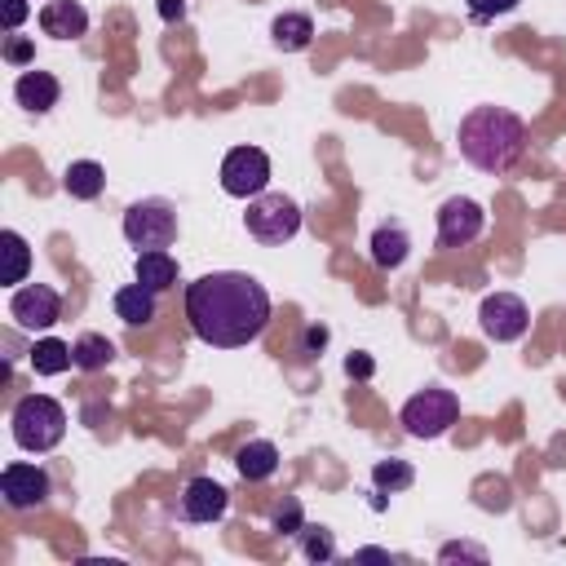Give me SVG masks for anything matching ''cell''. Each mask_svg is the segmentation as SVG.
Returning <instances> with one entry per match:
<instances>
[{
  "label": "cell",
  "mask_w": 566,
  "mask_h": 566,
  "mask_svg": "<svg viewBox=\"0 0 566 566\" xmlns=\"http://www.w3.org/2000/svg\"><path fill=\"white\" fill-rule=\"evenodd\" d=\"M186 318L203 345L239 349L270 323V292L243 270H212L186 287Z\"/></svg>",
  "instance_id": "6da1fadb"
},
{
  "label": "cell",
  "mask_w": 566,
  "mask_h": 566,
  "mask_svg": "<svg viewBox=\"0 0 566 566\" xmlns=\"http://www.w3.org/2000/svg\"><path fill=\"white\" fill-rule=\"evenodd\" d=\"M455 142H460L464 164H473L478 172L504 177L526 150V124H522V115H513L504 106H473L460 119Z\"/></svg>",
  "instance_id": "7a4b0ae2"
},
{
  "label": "cell",
  "mask_w": 566,
  "mask_h": 566,
  "mask_svg": "<svg viewBox=\"0 0 566 566\" xmlns=\"http://www.w3.org/2000/svg\"><path fill=\"white\" fill-rule=\"evenodd\" d=\"M9 429H13V442L22 447V451H53L57 442H62V433H66V411H62V402L57 398H49V394H27V398H18V407H13V416H9Z\"/></svg>",
  "instance_id": "3957f363"
},
{
  "label": "cell",
  "mask_w": 566,
  "mask_h": 566,
  "mask_svg": "<svg viewBox=\"0 0 566 566\" xmlns=\"http://www.w3.org/2000/svg\"><path fill=\"white\" fill-rule=\"evenodd\" d=\"M243 226H248V234H252L256 243L279 248V243H287V239L301 230V203H296L292 195H283V190H265V195L248 199Z\"/></svg>",
  "instance_id": "277c9868"
},
{
  "label": "cell",
  "mask_w": 566,
  "mask_h": 566,
  "mask_svg": "<svg viewBox=\"0 0 566 566\" xmlns=\"http://www.w3.org/2000/svg\"><path fill=\"white\" fill-rule=\"evenodd\" d=\"M124 239L137 252H155L168 248L177 239V212L168 199H137L124 208Z\"/></svg>",
  "instance_id": "5b68a950"
},
{
  "label": "cell",
  "mask_w": 566,
  "mask_h": 566,
  "mask_svg": "<svg viewBox=\"0 0 566 566\" xmlns=\"http://www.w3.org/2000/svg\"><path fill=\"white\" fill-rule=\"evenodd\" d=\"M455 416H460V398H455L451 389H442V385H429V389H420L416 398H407V407H402V429H407L411 438H442V433L455 424Z\"/></svg>",
  "instance_id": "8992f818"
},
{
  "label": "cell",
  "mask_w": 566,
  "mask_h": 566,
  "mask_svg": "<svg viewBox=\"0 0 566 566\" xmlns=\"http://www.w3.org/2000/svg\"><path fill=\"white\" fill-rule=\"evenodd\" d=\"M270 186V155L256 146H234L221 159V190L234 199H256Z\"/></svg>",
  "instance_id": "52a82bcc"
},
{
  "label": "cell",
  "mask_w": 566,
  "mask_h": 566,
  "mask_svg": "<svg viewBox=\"0 0 566 566\" xmlns=\"http://www.w3.org/2000/svg\"><path fill=\"white\" fill-rule=\"evenodd\" d=\"M478 323H482V332H486L495 345H504V340L526 336V327H531V310H526V301L513 296V292H491V296H482Z\"/></svg>",
  "instance_id": "ba28073f"
},
{
  "label": "cell",
  "mask_w": 566,
  "mask_h": 566,
  "mask_svg": "<svg viewBox=\"0 0 566 566\" xmlns=\"http://www.w3.org/2000/svg\"><path fill=\"white\" fill-rule=\"evenodd\" d=\"M482 226H486V212H482V203L469 199V195H451V199L438 208V243H442V248H464V243H473V239L482 234Z\"/></svg>",
  "instance_id": "9c48e42d"
},
{
  "label": "cell",
  "mask_w": 566,
  "mask_h": 566,
  "mask_svg": "<svg viewBox=\"0 0 566 566\" xmlns=\"http://www.w3.org/2000/svg\"><path fill=\"white\" fill-rule=\"evenodd\" d=\"M9 318L27 332H44L62 318V296L49 287V283H27L9 296Z\"/></svg>",
  "instance_id": "30bf717a"
},
{
  "label": "cell",
  "mask_w": 566,
  "mask_h": 566,
  "mask_svg": "<svg viewBox=\"0 0 566 566\" xmlns=\"http://www.w3.org/2000/svg\"><path fill=\"white\" fill-rule=\"evenodd\" d=\"M0 495L9 509H35L49 500V473L40 464H4L0 473Z\"/></svg>",
  "instance_id": "8fae6325"
},
{
  "label": "cell",
  "mask_w": 566,
  "mask_h": 566,
  "mask_svg": "<svg viewBox=\"0 0 566 566\" xmlns=\"http://www.w3.org/2000/svg\"><path fill=\"white\" fill-rule=\"evenodd\" d=\"M230 509V491L212 478H190L181 491V517L186 522H221Z\"/></svg>",
  "instance_id": "7c38bea8"
},
{
  "label": "cell",
  "mask_w": 566,
  "mask_h": 566,
  "mask_svg": "<svg viewBox=\"0 0 566 566\" xmlns=\"http://www.w3.org/2000/svg\"><path fill=\"white\" fill-rule=\"evenodd\" d=\"M40 31L53 40H80L88 31V9L80 0H49L40 9Z\"/></svg>",
  "instance_id": "4fadbf2b"
},
{
  "label": "cell",
  "mask_w": 566,
  "mask_h": 566,
  "mask_svg": "<svg viewBox=\"0 0 566 566\" xmlns=\"http://www.w3.org/2000/svg\"><path fill=\"white\" fill-rule=\"evenodd\" d=\"M111 305H115V318H124L128 327H146L159 314V292H150L146 283H124L111 296Z\"/></svg>",
  "instance_id": "5bb4252c"
},
{
  "label": "cell",
  "mask_w": 566,
  "mask_h": 566,
  "mask_svg": "<svg viewBox=\"0 0 566 566\" xmlns=\"http://www.w3.org/2000/svg\"><path fill=\"white\" fill-rule=\"evenodd\" d=\"M13 97H18V106H27V111H35V115H44L49 106H57V97H62V84L49 75V71H22L18 75V84H13Z\"/></svg>",
  "instance_id": "9a60e30c"
},
{
  "label": "cell",
  "mask_w": 566,
  "mask_h": 566,
  "mask_svg": "<svg viewBox=\"0 0 566 566\" xmlns=\"http://www.w3.org/2000/svg\"><path fill=\"white\" fill-rule=\"evenodd\" d=\"M407 252H411V234H407L398 221L376 226V234H371V261H376L380 270H398V265L407 261Z\"/></svg>",
  "instance_id": "2e32d148"
},
{
  "label": "cell",
  "mask_w": 566,
  "mask_h": 566,
  "mask_svg": "<svg viewBox=\"0 0 566 566\" xmlns=\"http://www.w3.org/2000/svg\"><path fill=\"white\" fill-rule=\"evenodd\" d=\"M234 469H239V478H248V482H265V478H274V469H279V447L265 442V438L243 442V447L234 451Z\"/></svg>",
  "instance_id": "e0dca14e"
},
{
  "label": "cell",
  "mask_w": 566,
  "mask_h": 566,
  "mask_svg": "<svg viewBox=\"0 0 566 566\" xmlns=\"http://www.w3.org/2000/svg\"><path fill=\"white\" fill-rule=\"evenodd\" d=\"M133 279L146 283L150 292H168L177 283V261L168 256V248H155V252H137L133 261Z\"/></svg>",
  "instance_id": "ac0fdd59"
},
{
  "label": "cell",
  "mask_w": 566,
  "mask_h": 566,
  "mask_svg": "<svg viewBox=\"0 0 566 566\" xmlns=\"http://www.w3.org/2000/svg\"><path fill=\"white\" fill-rule=\"evenodd\" d=\"M62 186H66L71 199H97L106 190V172H102L97 159H75V164H66Z\"/></svg>",
  "instance_id": "d6986e66"
},
{
  "label": "cell",
  "mask_w": 566,
  "mask_h": 566,
  "mask_svg": "<svg viewBox=\"0 0 566 566\" xmlns=\"http://www.w3.org/2000/svg\"><path fill=\"white\" fill-rule=\"evenodd\" d=\"M270 35H274V44L283 53H301L314 40V22H310V13H279L274 27H270Z\"/></svg>",
  "instance_id": "ffe728a7"
},
{
  "label": "cell",
  "mask_w": 566,
  "mask_h": 566,
  "mask_svg": "<svg viewBox=\"0 0 566 566\" xmlns=\"http://www.w3.org/2000/svg\"><path fill=\"white\" fill-rule=\"evenodd\" d=\"M31 367H35L40 376H57V371L75 367V349H71L66 340H57V336H44V340L31 345Z\"/></svg>",
  "instance_id": "44dd1931"
},
{
  "label": "cell",
  "mask_w": 566,
  "mask_h": 566,
  "mask_svg": "<svg viewBox=\"0 0 566 566\" xmlns=\"http://www.w3.org/2000/svg\"><path fill=\"white\" fill-rule=\"evenodd\" d=\"M0 252H4V270H0V279H4L9 287L22 283L27 270H31V248H27V239H22L18 230H0Z\"/></svg>",
  "instance_id": "7402d4cb"
},
{
  "label": "cell",
  "mask_w": 566,
  "mask_h": 566,
  "mask_svg": "<svg viewBox=\"0 0 566 566\" xmlns=\"http://www.w3.org/2000/svg\"><path fill=\"white\" fill-rule=\"evenodd\" d=\"M71 349H75V367H80V371H102V367L115 358V345H111L102 332H84Z\"/></svg>",
  "instance_id": "603a6c76"
},
{
  "label": "cell",
  "mask_w": 566,
  "mask_h": 566,
  "mask_svg": "<svg viewBox=\"0 0 566 566\" xmlns=\"http://www.w3.org/2000/svg\"><path fill=\"white\" fill-rule=\"evenodd\" d=\"M371 482H376V491H407L416 482V473H411L407 460H380L371 469Z\"/></svg>",
  "instance_id": "cb8c5ba5"
},
{
  "label": "cell",
  "mask_w": 566,
  "mask_h": 566,
  "mask_svg": "<svg viewBox=\"0 0 566 566\" xmlns=\"http://www.w3.org/2000/svg\"><path fill=\"white\" fill-rule=\"evenodd\" d=\"M301 548H305V557H314V562L336 557V539H332L327 526H301Z\"/></svg>",
  "instance_id": "d4e9b609"
},
{
  "label": "cell",
  "mask_w": 566,
  "mask_h": 566,
  "mask_svg": "<svg viewBox=\"0 0 566 566\" xmlns=\"http://www.w3.org/2000/svg\"><path fill=\"white\" fill-rule=\"evenodd\" d=\"M301 526H305L301 504H296V500H283V504L274 509V531H283V535H301Z\"/></svg>",
  "instance_id": "484cf974"
},
{
  "label": "cell",
  "mask_w": 566,
  "mask_h": 566,
  "mask_svg": "<svg viewBox=\"0 0 566 566\" xmlns=\"http://www.w3.org/2000/svg\"><path fill=\"white\" fill-rule=\"evenodd\" d=\"M27 13H31V4H27V0H0V22H4V31H9V35L27 22Z\"/></svg>",
  "instance_id": "4316f807"
},
{
  "label": "cell",
  "mask_w": 566,
  "mask_h": 566,
  "mask_svg": "<svg viewBox=\"0 0 566 566\" xmlns=\"http://www.w3.org/2000/svg\"><path fill=\"white\" fill-rule=\"evenodd\" d=\"M469 9H473V18H500V13L517 9V0H469Z\"/></svg>",
  "instance_id": "83f0119b"
},
{
  "label": "cell",
  "mask_w": 566,
  "mask_h": 566,
  "mask_svg": "<svg viewBox=\"0 0 566 566\" xmlns=\"http://www.w3.org/2000/svg\"><path fill=\"white\" fill-rule=\"evenodd\" d=\"M345 371H349V376H371L376 363H371L367 354H349V358H345Z\"/></svg>",
  "instance_id": "f1b7e54d"
},
{
  "label": "cell",
  "mask_w": 566,
  "mask_h": 566,
  "mask_svg": "<svg viewBox=\"0 0 566 566\" xmlns=\"http://www.w3.org/2000/svg\"><path fill=\"white\" fill-rule=\"evenodd\" d=\"M4 62H31V44L27 40H9L4 44Z\"/></svg>",
  "instance_id": "f546056e"
},
{
  "label": "cell",
  "mask_w": 566,
  "mask_h": 566,
  "mask_svg": "<svg viewBox=\"0 0 566 566\" xmlns=\"http://www.w3.org/2000/svg\"><path fill=\"white\" fill-rule=\"evenodd\" d=\"M455 553H460V557H486L482 548H469V544H447V548H442V557H455Z\"/></svg>",
  "instance_id": "4dcf8cb0"
},
{
  "label": "cell",
  "mask_w": 566,
  "mask_h": 566,
  "mask_svg": "<svg viewBox=\"0 0 566 566\" xmlns=\"http://www.w3.org/2000/svg\"><path fill=\"white\" fill-rule=\"evenodd\" d=\"M323 340H327V327H305V345L310 349H323Z\"/></svg>",
  "instance_id": "1f68e13d"
},
{
  "label": "cell",
  "mask_w": 566,
  "mask_h": 566,
  "mask_svg": "<svg viewBox=\"0 0 566 566\" xmlns=\"http://www.w3.org/2000/svg\"><path fill=\"white\" fill-rule=\"evenodd\" d=\"M159 13L172 22V18H181V13H186V4H181V0H159Z\"/></svg>",
  "instance_id": "d6a6232c"
}]
</instances>
